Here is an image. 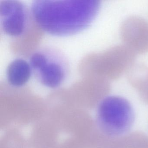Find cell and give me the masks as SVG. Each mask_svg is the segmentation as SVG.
Returning a JSON list of instances; mask_svg holds the SVG:
<instances>
[{
	"label": "cell",
	"mask_w": 148,
	"mask_h": 148,
	"mask_svg": "<svg viewBox=\"0 0 148 148\" xmlns=\"http://www.w3.org/2000/svg\"><path fill=\"white\" fill-rule=\"evenodd\" d=\"M29 12L21 1L6 0L0 2V20L4 33L12 37L23 35L27 30Z\"/></svg>",
	"instance_id": "obj_4"
},
{
	"label": "cell",
	"mask_w": 148,
	"mask_h": 148,
	"mask_svg": "<svg viewBox=\"0 0 148 148\" xmlns=\"http://www.w3.org/2000/svg\"><path fill=\"white\" fill-rule=\"evenodd\" d=\"M29 63L36 79L48 88L59 87L68 77V60L56 48L46 47L38 49L31 55Z\"/></svg>",
	"instance_id": "obj_2"
},
{
	"label": "cell",
	"mask_w": 148,
	"mask_h": 148,
	"mask_svg": "<svg viewBox=\"0 0 148 148\" xmlns=\"http://www.w3.org/2000/svg\"><path fill=\"white\" fill-rule=\"evenodd\" d=\"M123 27V36L132 49H148V25L136 19L128 21Z\"/></svg>",
	"instance_id": "obj_5"
},
{
	"label": "cell",
	"mask_w": 148,
	"mask_h": 148,
	"mask_svg": "<svg viewBox=\"0 0 148 148\" xmlns=\"http://www.w3.org/2000/svg\"><path fill=\"white\" fill-rule=\"evenodd\" d=\"M32 73L29 62L21 58L11 61L6 70V77L9 84L14 87H21L29 81Z\"/></svg>",
	"instance_id": "obj_6"
},
{
	"label": "cell",
	"mask_w": 148,
	"mask_h": 148,
	"mask_svg": "<svg viewBox=\"0 0 148 148\" xmlns=\"http://www.w3.org/2000/svg\"><path fill=\"white\" fill-rule=\"evenodd\" d=\"M134 120L133 107L122 97H106L98 107V124L101 130L108 136L118 137L126 134L133 125Z\"/></svg>",
	"instance_id": "obj_3"
},
{
	"label": "cell",
	"mask_w": 148,
	"mask_h": 148,
	"mask_svg": "<svg viewBox=\"0 0 148 148\" xmlns=\"http://www.w3.org/2000/svg\"><path fill=\"white\" fill-rule=\"evenodd\" d=\"M100 5L98 0H37L33 2L31 12L43 32L56 37H67L89 27Z\"/></svg>",
	"instance_id": "obj_1"
}]
</instances>
